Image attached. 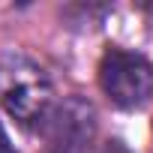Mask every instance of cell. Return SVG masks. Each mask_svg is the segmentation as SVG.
<instances>
[{
    "instance_id": "3957f363",
    "label": "cell",
    "mask_w": 153,
    "mask_h": 153,
    "mask_svg": "<svg viewBox=\"0 0 153 153\" xmlns=\"http://www.w3.org/2000/svg\"><path fill=\"white\" fill-rule=\"evenodd\" d=\"M45 153H90L96 141V108L84 96H66L57 102L42 129Z\"/></svg>"
},
{
    "instance_id": "5b68a950",
    "label": "cell",
    "mask_w": 153,
    "mask_h": 153,
    "mask_svg": "<svg viewBox=\"0 0 153 153\" xmlns=\"http://www.w3.org/2000/svg\"><path fill=\"white\" fill-rule=\"evenodd\" d=\"M102 153H132V150H129V147H126L123 141H108Z\"/></svg>"
},
{
    "instance_id": "6da1fadb",
    "label": "cell",
    "mask_w": 153,
    "mask_h": 153,
    "mask_svg": "<svg viewBox=\"0 0 153 153\" xmlns=\"http://www.w3.org/2000/svg\"><path fill=\"white\" fill-rule=\"evenodd\" d=\"M0 108L27 132H42L57 108L51 75L21 48H6L0 54Z\"/></svg>"
},
{
    "instance_id": "277c9868",
    "label": "cell",
    "mask_w": 153,
    "mask_h": 153,
    "mask_svg": "<svg viewBox=\"0 0 153 153\" xmlns=\"http://www.w3.org/2000/svg\"><path fill=\"white\" fill-rule=\"evenodd\" d=\"M0 153H18V150L12 147V141H9V135H6L3 123H0Z\"/></svg>"
},
{
    "instance_id": "7a4b0ae2",
    "label": "cell",
    "mask_w": 153,
    "mask_h": 153,
    "mask_svg": "<svg viewBox=\"0 0 153 153\" xmlns=\"http://www.w3.org/2000/svg\"><path fill=\"white\" fill-rule=\"evenodd\" d=\"M99 87L117 108H141L153 99V63L126 48H108L99 60Z\"/></svg>"
}]
</instances>
